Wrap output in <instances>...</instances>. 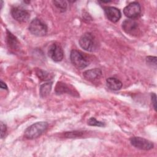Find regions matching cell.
Instances as JSON below:
<instances>
[{
    "instance_id": "6da1fadb",
    "label": "cell",
    "mask_w": 157,
    "mask_h": 157,
    "mask_svg": "<svg viewBox=\"0 0 157 157\" xmlns=\"http://www.w3.org/2000/svg\"><path fill=\"white\" fill-rule=\"evenodd\" d=\"M48 127V123L45 121H40L33 124L25 131L24 136L28 139H34L39 137L44 132Z\"/></svg>"
},
{
    "instance_id": "7a4b0ae2",
    "label": "cell",
    "mask_w": 157,
    "mask_h": 157,
    "mask_svg": "<svg viewBox=\"0 0 157 157\" xmlns=\"http://www.w3.org/2000/svg\"><path fill=\"white\" fill-rule=\"evenodd\" d=\"M29 30L34 36H43L47 33V26L41 20L36 18L31 21Z\"/></svg>"
},
{
    "instance_id": "3957f363",
    "label": "cell",
    "mask_w": 157,
    "mask_h": 157,
    "mask_svg": "<svg viewBox=\"0 0 157 157\" xmlns=\"http://www.w3.org/2000/svg\"><path fill=\"white\" fill-rule=\"evenodd\" d=\"M71 61L72 64L78 69H83L89 65V63L82 53L77 50H73L70 55Z\"/></svg>"
},
{
    "instance_id": "277c9868",
    "label": "cell",
    "mask_w": 157,
    "mask_h": 157,
    "mask_svg": "<svg viewBox=\"0 0 157 157\" xmlns=\"http://www.w3.org/2000/svg\"><path fill=\"white\" fill-rule=\"evenodd\" d=\"M79 44L80 47L86 51L93 52L96 48V42L93 36L86 33L83 34L79 39Z\"/></svg>"
},
{
    "instance_id": "5b68a950",
    "label": "cell",
    "mask_w": 157,
    "mask_h": 157,
    "mask_svg": "<svg viewBox=\"0 0 157 157\" xmlns=\"http://www.w3.org/2000/svg\"><path fill=\"white\" fill-rule=\"evenodd\" d=\"M130 142L132 145L140 150H149L153 148V144L151 141L140 137H131Z\"/></svg>"
},
{
    "instance_id": "8992f818",
    "label": "cell",
    "mask_w": 157,
    "mask_h": 157,
    "mask_svg": "<svg viewBox=\"0 0 157 157\" xmlns=\"http://www.w3.org/2000/svg\"><path fill=\"white\" fill-rule=\"evenodd\" d=\"M11 15L15 20L20 23L28 21L30 17L29 13L26 10L18 7H14L11 9Z\"/></svg>"
},
{
    "instance_id": "52a82bcc",
    "label": "cell",
    "mask_w": 157,
    "mask_h": 157,
    "mask_svg": "<svg viewBox=\"0 0 157 157\" xmlns=\"http://www.w3.org/2000/svg\"><path fill=\"white\" fill-rule=\"evenodd\" d=\"M141 12L140 6L137 2H132L126 6L123 9V13L129 18L137 17Z\"/></svg>"
},
{
    "instance_id": "ba28073f",
    "label": "cell",
    "mask_w": 157,
    "mask_h": 157,
    "mask_svg": "<svg viewBox=\"0 0 157 157\" xmlns=\"http://www.w3.org/2000/svg\"><path fill=\"white\" fill-rule=\"evenodd\" d=\"M48 55L52 60L56 62L61 61L64 56L62 47L58 44H53L49 48Z\"/></svg>"
},
{
    "instance_id": "9c48e42d",
    "label": "cell",
    "mask_w": 157,
    "mask_h": 157,
    "mask_svg": "<svg viewBox=\"0 0 157 157\" xmlns=\"http://www.w3.org/2000/svg\"><path fill=\"white\" fill-rule=\"evenodd\" d=\"M55 93L57 94H61L63 93H67L72 95L73 96H78V93L77 91L69 85H67L65 83L59 82L56 83L55 86Z\"/></svg>"
},
{
    "instance_id": "30bf717a",
    "label": "cell",
    "mask_w": 157,
    "mask_h": 157,
    "mask_svg": "<svg viewBox=\"0 0 157 157\" xmlns=\"http://www.w3.org/2000/svg\"><path fill=\"white\" fill-rule=\"evenodd\" d=\"M122 28L127 34L131 35L136 34L139 30L137 23L132 19L125 20L122 23Z\"/></svg>"
},
{
    "instance_id": "8fae6325",
    "label": "cell",
    "mask_w": 157,
    "mask_h": 157,
    "mask_svg": "<svg viewBox=\"0 0 157 157\" xmlns=\"http://www.w3.org/2000/svg\"><path fill=\"white\" fill-rule=\"evenodd\" d=\"M104 12L106 17L112 22L115 23L121 18L120 10L116 7H104Z\"/></svg>"
},
{
    "instance_id": "7c38bea8",
    "label": "cell",
    "mask_w": 157,
    "mask_h": 157,
    "mask_svg": "<svg viewBox=\"0 0 157 157\" xmlns=\"http://www.w3.org/2000/svg\"><path fill=\"white\" fill-rule=\"evenodd\" d=\"M102 75V71L99 68H94L85 71L83 73V77L88 81H94L99 78Z\"/></svg>"
},
{
    "instance_id": "4fadbf2b",
    "label": "cell",
    "mask_w": 157,
    "mask_h": 157,
    "mask_svg": "<svg viewBox=\"0 0 157 157\" xmlns=\"http://www.w3.org/2000/svg\"><path fill=\"white\" fill-rule=\"evenodd\" d=\"M106 84L108 88L112 90H118L122 86L121 82L114 77L108 78L106 80Z\"/></svg>"
},
{
    "instance_id": "5bb4252c",
    "label": "cell",
    "mask_w": 157,
    "mask_h": 157,
    "mask_svg": "<svg viewBox=\"0 0 157 157\" xmlns=\"http://www.w3.org/2000/svg\"><path fill=\"white\" fill-rule=\"evenodd\" d=\"M52 83L48 82L44 83L40 86V95L42 98L47 97L50 93L52 90Z\"/></svg>"
},
{
    "instance_id": "9a60e30c",
    "label": "cell",
    "mask_w": 157,
    "mask_h": 157,
    "mask_svg": "<svg viewBox=\"0 0 157 157\" xmlns=\"http://www.w3.org/2000/svg\"><path fill=\"white\" fill-rule=\"evenodd\" d=\"M7 42L8 44L13 48H17L19 43L16 37L10 32L7 31Z\"/></svg>"
},
{
    "instance_id": "2e32d148",
    "label": "cell",
    "mask_w": 157,
    "mask_h": 157,
    "mask_svg": "<svg viewBox=\"0 0 157 157\" xmlns=\"http://www.w3.org/2000/svg\"><path fill=\"white\" fill-rule=\"evenodd\" d=\"M36 74L42 80H49L52 77V76L48 72L40 69L36 72Z\"/></svg>"
},
{
    "instance_id": "e0dca14e",
    "label": "cell",
    "mask_w": 157,
    "mask_h": 157,
    "mask_svg": "<svg viewBox=\"0 0 157 157\" xmlns=\"http://www.w3.org/2000/svg\"><path fill=\"white\" fill-rule=\"evenodd\" d=\"M88 124L90 126H99V127H103L105 126V123L102 121H98L95 118L91 117L88 120Z\"/></svg>"
},
{
    "instance_id": "ac0fdd59",
    "label": "cell",
    "mask_w": 157,
    "mask_h": 157,
    "mask_svg": "<svg viewBox=\"0 0 157 157\" xmlns=\"http://www.w3.org/2000/svg\"><path fill=\"white\" fill-rule=\"evenodd\" d=\"M54 5L60 10L65 11L67 8L66 2L64 1H53Z\"/></svg>"
},
{
    "instance_id": "d6986e66",
    "label": "cell",
    "mask_w": 157,
    "mask_h": 157,
    "mask_svg": "<svg viewBox=\"0 0 157 157\" xmlns=\"http://www.w3.org/2000/svg\"><path fill=\"white\" fill-rule=\"evenodd\" d=\"M83 132L80 131H72V132H66L64 134V136L67 138H74L82 136Z\"/></svg>"
},
{
    "instance_id": "ffe728a7",
    "label": "cell",
    "mask_w": 157,
    "mask_h": 157,
    "mask_svg": "<svg viewBox=\"0 0 157 157\" xmlns=\"http://www.w3.org/2000/svg\"><path fill=\"white\" fill-rule=\"evenodd\" d=\"M146 60L148 64H151V65L154 66L155 67L156 66V56H148V57H147Z\"/></svg>"
},
{
    "instance_id": "44dd1931",
    "label": "cell",
    "mask_w": 157,
    "mask_h": 157,
    "mask_svg": "<svg viewBox=\"0 0 157 157\" xmlns=\"http://www.w3.org/2000/svg\"><path fill=\"white\" fill-rule=\"evenodd\" d=\"M6 125L3 123V122H1V138H3L5 136L6 132Z\"/></svg>"
},
{
    "instance_id": "7402d4cb",
    "label": "cell",
    "mask_w": 157,
    "mask_h": 157,
    "mask_svg": "<svg viewBox=\"0 0 157 157\" xmlns=\"http://www.w3.org/2000/svg\"><path fill=\"white\" fill-rule=\"evenodd\" d=\"M151 101H152V103L153 104V107H154V109L155 110H156V94L153 93L151 94Z\"/></svg>"
},
{
    "instance_id": "603a6c76",
    "label": "cell",
    "mask_w": 157,
    "mask_h": 157,
    "mask_svg": "<svg viewBox=\"0 0 157 157\" xmlns=\"http://www.w3.org/2000/svg\"><path fill=\"white\" fill-rule=\"evenodd\" d=\"M0 86H1V88L4 89V90H7V86L6 84L4 82H3L2 80H1Z\"/></svg>"
}]
</instances>
